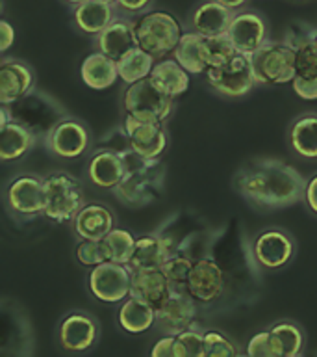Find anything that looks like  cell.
<instances>
[{
  "mask_svg": "<svg viewBox=\"0 0 317 357\" xmlns=\"http://www.w3.org/2000/svg\"><path fill=\"white\" fill-rule=\"evenodd\" d=\"M306 183L295 167L275 158L247 162L234 177L238 194L258 208H284L304 199Z\"/></svg>",
  "mask_w": 317,
  "mask_h": 357,
  "instance_id": "obj_1",
  "label": "cell"
},
{
  "mask_svg": "<svg viewBox=\"0 0 317 357\" xmlns=\"http://www.w3.org/2000/svg\"><path fill=\"white\" fill-rule=\"evenodd\" d=\"M124 160V175L111 190L122 205L141 208L154 203L165 186V166L160 158H149L127 147L121 151Z\"/></svg>",
  "mask_w": 317,
  "mask_h": 357,
  "instance_id": "obj_2",
  "label": "cell"
},
{
  "mask_svg": "<svg viewBox=\"0 0 317 357\" xmlns=\"http://www.w3.org/2000/svg\"><path fill=\"white\" fill-rule=\"evenodd\" d=\"M138 47L147 50L156 60L172 56L184 36L182 24L169 11L149 10L133 19Z\"/></svg>",
  "mask_w": 317,
  "mask_h": 357,
  "instance_id": "obj_3",
  "label": "cell"
},
{
  "mask_svg": "<svg viewBox=\"0 0 317 357\" xmlns=\"http://www.w3.org/2000/svg\"><path fill=\"white\" fill-rule=\"evenodd\" d=\"M86 205L82 184L67 172H52L44 177L43 216L54 223L72 222Z\"/></svg>",
  "mask_w": 317,
  "mask_h": 357,
  "instance_id": "obj_4",
  "label": "cell"
},
{
  "mask_svg": "<svg viewBox=\"0 0 317 357\" xmlns=\"http://www.w3.org/2000/svg\"><path fill=\"white\" fill-rule=\"evenodd\" d=\"M8 108H10L13 121L21 123L26 128H30L43 142L50 134V130L63 117H67L65 110L61 108L60 102L54 97L44 93V91H39V89H32L22 99L15 100L13 105H8Z\"/></svg>",
  "mask_w": 317,
  "mask_h": 357,
  "instance_id": "obj_5",
  "label": "cell"
},
{
  "mask_svg": "<svg viewBox=\"0 0 317 357\" xmlns=\"http://www.w3.org/2000/svg\"><path fill=\"white\" fill-rule=\"evenodd\" d=\"M122 108L124 114L136 119L165 125L174 112V99L163 93L149 77L139 82L128 84L122 93Z\"/></svg>",
  "mask_w": 317,
  "mask_h": 357,
  "instance_id": "obj_6",
  "label": "cell"
},
{
  "mask_svg": "<svg viewBox=\"0 0 317 357\" xmlns=\"http://www.w3.org/2000/svg\"><path fill=\"white\" fill-rule=\"evenodd\" d=\"M258 86H282L295 78L297 50L284 41H269L249 56Z\"/></svg>",
  "mask_w": 317,
  "mask_h": 357,
  "instance_id": "obj_7",
  "label": "cell"
},
{
  "mask_svg": "<svg viewBox=\"0 0 317 357\" xmlns=\"http://www.w3.org/2000/svg\"><path fill=\"white\" fill-rule=\"evenodd\" d=\"M206 78H208L210 88L227 99L245 97L258 86L250 58L239 54V52L230 56L228 60L217 63V66L208 67Z\"/></svg>",
  "mask_w": 317,
  "mask_h": 357,
  "instance_id": "obj_8",
  "label": "cell"
},
{
  "mask_svg": "<svg viewBox=\"0 0 317 357\" xmlns=\"http://www.w3.org/2000/svg\"><path fill=\"white\" fill-rule=\"evenodd\" d=\"M6 208L19 220H32L44 212V177L21 173L4 190Z\"/></svg>",
  "mask_w": 317,
  "mask_h": 357,
  "instance_id": "obj_9",
  "label": "cell"
},
{
  "mask_svg": "<svg viewBox=\"0 0 317 357\" xmlns=\"http://www.w3.org/2000/svg\"><path fill=\"white\" fill-rule=\"evenodd\" d=\"M89 292L102 303H122L130 296L132 272L127 264L104 261L91 268Z\"/></svg>",
  "mask_w": 317,
  "mask_h": 357,
  "instance_id": "obj_10",
  "label": "cell"
},
{
  "mask_svg": "<svg viewBox=\"0 0 317 357\" xmlns=\"http://www.w3.org/2000/svg\"><path fill=\"white\" fill-rule=\"evenodd\" d=\"M49 153L61 160H74L91 149V134L82 121L74 117H63L44 138Z\"/></svg>",
  "mask_w": 317,
  "mask_h": 357,
  "instance_id": "obj_11",
  "label": "cell"
},
{
  "mask_svg": "<svg viewBox=\"0 0 317 357\" xmlns=\"http://www.w3.org/2000/svg\"><path fill=\"white\" fill-rule=\"evenodd\" d=\"M295 251H297V244H295L293 236L288 231L278 227L261 231L256 234L254 242H252L254 259L263 270L286 268L293 261Z\"/></svg>",
  "mask_w": 317,
  "mask_h": 357,
  "instance_id": "obj_12",
  "label": "cell"
},
{
  "mask_svg": "<svg viewBox=\"0 0 317 357\" xmlns=\"http://www.w3.org/2000/svg\"><path fill=\"white\" fill-rule=\"evenodd\" d=\"M197 303L188 289H172L163 303L156 307V328L163 335H178L191 328L197 318Z\"/></svg>",
  "mask_w": 317,
  "mask_h": 357,
  "instance_id": "obj_13",
  "label": "cell"
},
{
  "mask_svg": "<svg viewBox=\"0 0 317 357\" xmlns=\"http://www.w3.org/2000/svg\"><path fill=\"white\" fill-rule=\"evenodd\" d=\"M100 337V326L97 318L86 311H72L63 317L58 328L60 346L65 351L82 354L91 350Z\"/></svg>",
  "mask_w": 317,
  "mask_h": 357,
  "instance_id": "obj_14",
  "label": "cell"
},
{
  "mask_svg": "<svg viewBox=\"0 0 317 357\" xmlns=\"http://www.w3.org/2000/svg\"><path fill=\"white\" fill-rule=\"evenodd\" d=\"M122 128L128 138L130 149L149 158H161L169 145V136L163 123L141 121L132 116H124Z\"/></svg>",
  "mask_w": 317,
  "mask_h": 357,
  "instance_id": "obj_15",
  "label": "cell"
},
{
  "mask_svg": "<svg viewBox=\"0 0 317 357\" xmlns=\"http://www.w3.org/2000/svg\"><path fill=\"white\" fill-rule=\"evenodd\" d=\"M267 22L258 11L239 10L228 26L227 36L239 54L252 56L267 41Z\"/></svg>",
  "mask_w": 317,
  "mask_h": 357,
  "instance_id": "obj_16",
  "label": "cell"
},
{
  "mask_svg": "<svg viewBox=\"0 0 317 357\" xmlns=\"http://www.w3.org/2000/svg\"><path fill=\"white\" fill-rule=\"evenodd\" d=\"M186 289L199 303H213L225 292V275L213 259L204 257L193 262Z\"/></svg>",
  "mask_w": 317,
  "mask_h": 357,
  "instance_id": "obj_17",
  "label": "cell"
},
{
  "mask_svg": "<svg viewBox=\"0 0 317 357\" xmlns=\"http://www.w3.org/2000/svg\"><path fill=\"white\" fill-rule=\"evenodd\" d=\"M35 86V75L28 63L8 58L0 63V105H13Z\"/></svg>",
  "mask_w": 317,
  "mask_h": 357,
  "instance_id": "obj_18",
  "label": "cell"
},
{
  "mask_svg": "<svg viewBox=\"0 0 317 357\" xmlns=\"http://www.w3.org/2000/svg\"><path fill=\"white\" fill-rule=\"evenodd\" d=\"M86 173L97 188L113 190L124 175V160H122L121 151L111 149V147L95 149L89 156Z\"/></svg>",
  "mask_w": 317,
  "mask_h": 357,
  "instance_id": "obj_19",
  "label": "cell"
},
{
  "mask_svg": "<svg viewBox=\"0 0 317 357\" xmlns=\"http://www.w3.org/2000/svg\"><path fill=\"white\" fill-rule=\"evenodd\" d=\"M172 242L163 234L150 233L141 234L136 238L132 259L127 266L130 272L133 270H150V268H161L163 262L172 255Z\"/></svg>",
  "mask_w": 317,
  "mask_h": 357,
  "instance_id": "obj_20",
  "label": "cell"
},
{
  "mask_svg": "<svg viewBox=\"0 0 317 357\" xmlns=\"http://www.w3.org/2000/svg\"><path fill=\"white\" fill-rule=\"evenodd\" d=\"M97 49L102 54L110 56L111 60L119 61L128 50L138 47L136 41V32H133V19L124 15H119L110 26L104 28L95 39Z\"/></svg>",
  "mask_w": 317,
  "mask_h": 357,
  "instance_id": "obj_21",
  "label": "cell"
},
{
  "mask_svg": "<svg viewBox=\"0 0 317 357\" xmlns=\"http://www.w3.org/2000/svg\"><path fill=\"white\" fill-rule=\"evenodd\" d=\"M121 15L113 2L104 0H86L72 8V21L80 32L88 36H99L117 17Z\"/></svg>",
  "mask_w": 317,
  "mask_h": 357,
  "instance_id": "obj_22",
  "label": "cell"
},
{
  "mask_svg": "<svg viewBox=\"0 0 317 357\" xmlns=\"http://www.w3.org/2000/svg\"><path fill=\"white\" fill-rule=\"evenodd\" d=\"M172 292L171 281L167 279L165 272L161 268H150V270H133L130 296L138 300L147 301L149 305L160 307Z\"/></svg>",
  "mask_w": 317,
  "mask_h": 357,
  "instance_id": "obj_23",
  "label": "cell"
},
{
  "mask_svg": "<svg viewBox=\"0 0 317 357\" xmlns=\"http://www.w3.org/2000/svg\"><path fill=\"white\" fill-rule=\"evenodd\" d=\"M72 223H74V233L80 238L102 240L115 227V214L110 211V206L102 203H86Z\"/></svg>",
  "mask_w": 317,
  "mask_h": 357,
  "instance_id": "obj_24",
  "label": "cell"
},
{
  "mask_svg": "<svg viewBox=\"0 0 317 357\" xmlns=\"http://www.w3.org/2000/svg\"><path fill=\"white\" fill-rule=\"evenodd\" d=\"M172 58L189 75H195V77L206 75L208 67H210V52H208V45H206V36L195 32V30L184 32L180 43L172 52Z\"/></svg>",
  "mask_w": 317,
  "mask_h": 357,
  "instance_id": "obj_25",
  "label": "cell"
},
{
  "mask_svg": "<svg viewBox=\"0 0 317 357\" xmlns=\"http://www.w3.org/2000/svg\"><path fill=\"white\" fill-rule=\"evenodd\" d=\"M234 13L236 11L222 6L217 0H204L193 10L191 30L202 33L206 38L227 33L228 26H230V22L234 19Z\"/></svg>",
  "mask_w": 317,
  "mask_h": 357,
  "instance_id": "obj_26",
  "label": "cell"
},
{
  "mask_svg": "<svg viewBox=\"0 0 317 357\" xmlns=\"http://www.w3.org/2000/svg\"><path fill=\"white\" fill-rule=\"evenodd\" d=\"M288 145L300 158L317 160V112L295 117L288 128Z\"/></svg>",
  "mask_w": 317,
  "mask_h": 357,
  "instance_id": "obj_27",
  "label": "cell"
},
{
  "mask_svg": "<svg viewBox=\"0 0 317 357\" xmlns=\"http://www.w3.org/2000/svg\"><path fill=\"white\" fill-rule=\"evenodd\" d=\"M38 139V136L21 123H8L0 128V160L4 164L21 160L35 147Z\"/></svg>",
  "mask_w": 317,
  "mask_h": 357,
  "instance_id": "obj_28",
  "label": "cell"
},
{
  "mask_svg": "<svg viewBox=\"0 0 317 357\" xmlns=\"http://www.w3.org/2000/svg\"><path fill=\"white\" fill-rule=\"evenodd\" d=\"M80 75L86 86L97 91H104V89L111 88L119 78V67L117 61L111 60L110 56L102 54L100 50L89 54L86 60L82 61L80 67Z\"/></svg>",
  "mask_w": 317,
  "mask_h": 357,
  "instance_id": "obj_29",
  "label": "cell"
},
{
  "mask_svg": "<svg viewBox=\"0 0 317 357\" xmlns=\"http://www.w3.org/2000/svg\"><path fill=\"white\" fill-rule=\"evenodd\" d=\"M117 322L130 335H141L156 326V309L147 301L128 296L117 312Z\"/></svg>",
  "mask_w": 317,
  "mask_h": 357,
  "instance_id": "obj_30",
  "label": "cell"
},
{
  "mask_svg": "<svg viewBox=\"0 0 317 357\" xmlns=\"http://www.w3.org/2000/svg\"><path fill=\"white\" fill-rule=\"evenodd\" d=\"M189 75L174 58H163V60L156 61L154 69L150 73V80L158 86V88L167 93L172 99H177L184 95L189 88Z\"/></svg>",
  "mask_w": 317,
  "mask_h": 357,
  "instance_id": "obj_31",
  "label": "cell"
},
{
  "mask_svg": "<svg viewBox=\"0 0 317 357\" xmlns=\"http://www.w3.org/2000/svg\"><path fill=\"white\" fill-rule=\"evenodd\" d=\"M269 339L275 357H297L304 351V331L291 320L273 324L269 328Z\"/></svg>",
  "mask_w": 317,
  "mask_h": 357,
  "instance_id": "obj_32",
  "label": "cell"
},
{
  "mask_svg": "<svg viewBox=\"0 0 317 357\" xmlns=\"http://www.w3.org/2000/svg\"><path fill=\"white\" fill-rule=\"evenodd\" d=\"M156 61L158 60L152 54H149L147 50H143L141 47H133L132 50H128L127 54L117 61L119 78L127 86L128 84L139 82L143 78H149L152 69H154Z\"/></svg>",
  "mask_w": 317,
  "mask_h": 357,
  "instance_id": "obj_33",
  "label": "cell"
},
{
  "mask_svg": "<svg viewBox=\"0 0 317 357\" xmlns=\"http://www.w3.org/2000/svg\"><path fill=\"white\" fill-rule=\"evenodd\" d=\"M100 244H102V250H104L106 261L128 264L130 259H132L136 238L127 229L113 227L104 238L100 240Z\"/></svg>",
  "mask_w": 317,
  "mask_h": 357,
  "instance_id": "obj_34",
  "label": "cell"
},
{
  "mask_svg": "<svg viewBox=\"0 0 317 357\" xmlns=\"http://www.w3.org/2000/svg\"><path fill=\"white\" fill-rule=\"evenodd\" d=\"M191 268H193V261H191L188 255L172 253V255L163 262L161 270L165 272L167 279L171 281L172 289H186Z\"/></svg>",
  "mask_w": 317,
  "mask_h": 357,
  "instance_id": "obj_35",
  "label": "cell"
},
{
  "mask_svg": "<svg viewBox=\"0 0 317 357\" xmlns=\"http://www.w3.org/2000/svg\"><path fill=\"white\" fill-rule=\"evenodd\" d=\"M177 357H206L204 331L191 326L182 333H178Z\"/></svg>",
  "mask_w": 317,
  "mask_h": 357,
  "instance_id": "obj_36",
  "label": "cell"
},
{
  "mask_svg": "<svg viewBox=\"0 0 317 357\" xmlns=\"http://www.w3.org/2000/svg\"><path fill=\"white\" fill-rule=\"evenodd\" d=\"M295 78H300V80H317V47L314 41L297 49Z\"/></svg>",
  "mask_w": 317,
  "mask_h": 357,
  "instance_id": "obj_37",
  "label": "cell"
},
{
  "mask_svg": "<svg viewBox=\"0 0 317 357\" xmlns=\"http://www.w3.org/2000/svg\"><path fill=\"white\" fill-rule=\"evenodd\" d=\"M204 351L206 357H232L238 354V348L227 335L213 329L204 331Z\"/></svg>",
  "mask_w": 317,
  "mask_h": 357,
  "instance_id": "obj_38",
  "label": "cell"
},
{
  "mask_svg": "<svg viewBox=\"0 0 317 357\" xmlns=\"http://www.w3.org/2000/svg\"><path fill=\"white\" fill-rule=\"evenodd\" d=\"M206 45H208V52H210V67L228 60L230 56L238 52V50L234 49L232 41H230L227 33L206 38Z\"/></svg>",
  "mask_w": 317,
  "mask_h": 357,
  "instance_id": "obj_39",
  "label": "cell"
},
{
  "mask_svg": "<svg viewBox=\"0 0 317 357\" xmlns=\"http://www.w3.org/2000/svg\"><path fill=\"white\" fill-rule=\"evenodd\" d=\"M76 259L80 264L83 266L93 268L100 262L106 261L104 250H102V244L100 240H86L82 238V242L76 245Z\"/></svg>",
  "mask_w": 317,
  "mask_h": 357,
  "instance_id": "obj_40",
  "label": "cell"
},
{
  "mask_svg": "<svg viewBox=\"0 0 317 357\" xmlns=\"http://www.w3.org/2000/svg\"><path fill=\"white\" fill-rule=\"evenodd\" d=\"M316 30L317 28H310L304 22H293L291 26L288 28V32H286V38H284V43L289 45V47H293L295 50L302 47V45L310 43L316 39Z\"/></svg>",
  "mask_w": 317,
  "mask_h": 357,
  "instance_id": "obj_41",
  "label": "cell"
},
{
  "mask_svg": "<svg viewBox=\"0 0 317 357\" xmlns=\"http://www.w3.org/2000/svg\"><path fill=\"white\" fill-rule=\"evenodd\" d=\"M247 356L250 357H275L273 354L271 339H269V329L256 333L247 344Z\"/></svg>",
  "mask_w": 317,
  "mask_h": 357,
  "instance_id": "obj_42",
  "label": "cell"
},
{
  "mask_svg": "<svg viewBox=\"0 0 317 357\" xmlns=\"http://www.w3.org/2000/svg\"><path fill=\"white\" fill-rule=\"evenodd\" d=\"M113 4L117 6L119 13L124 17H138L145 11H149L154 4V0H115Z\"/></svg>",
  "mask_w": 317,
  "mask_h": 357,
  "instance_id": "obj_43",
  "label": "cell"
},
{
  "mask_svg": "<svg viewBox=\"0 0 317 357\" xmlns=\"http://www.w3.org/2000/svg\"><path fill=\"white\" fill-rule=\"evenodd\" d=\"M152 357H177V335H163L150 350Z\"/></svg>",
  "mask_w": 317,
  "mask_h": 357,
  "instance_id": "obj_44",
  "label": "cell"
},
{
  "mask_svg": "<svg viewBox=\"0 0 317 357\" xmlns=\"http://www.w3.org/2000/svg\"><path fill=\"white\" fill-rule=\"evenodd\" d=\"M291 88L295 95L304 100H317V80H300L293 78L291 80Z\"/></svg>",
  "mask_w": 317,
  "mask_h": 357,
  "instance_id": "obj_45",
  "label": "cell"
},
{
  "mask_svg": "<svg viewBox=\"0 0 317 357\" xmlns=\"http://www.w3.org/2000/svg\"><path fill=\"white\" fill-rule=\"evenodd\" d=\"M15 43V28L8 21H0V52H6Z\"/></svg>",
  "mask_w": 317,
  "mask_h": 357,
  "instance_id": "obj_46",
  "label": "cell"
},
{
  "mask_svg": "<svg viewBox=\"0 0 317 357\" xmlns=\"http://www.w3.org/2000/svg\"><path fill=\"white\" fill-rule=\"evenodd\" d=\"M304 201L306 205H308V208L317 216V175H314V177L306 183Z\"/></svg>",
  "mask_w": 317,
  "mask_h": 357,
  "instance_id": "obj_47",
  "label": "cell"
},
{
  "mask_svg": "<svg viewBox=\"0 0 317 357\" xmlns=\"http://www.w3.org/2000/svg\"><path fill=\"white\" fill-rule=\"evenodd\" d=\"M217 2H221L222 6H227V8H230L232 11H239L243 10L249 0H217Z\"/></svg>",
  "mask_w": 317,
  "mask_h": 357,
  "instance_id": "obj_48",
  "label": "cell"
},
{
  "mask_svg": "<svg viewBox=\"0 0 317 357\" xmlns=\"http://www.w3.org/2000/svg\"><path fill=\"white\" fill-rule=\"evenodd\" d=\"M63 2H67V4L72 6V8H74V6L82 4V2H86V0H63Z\"/></svg>",
  "mask_w": 317,
  "mask_h": 357,
  "instance_id": "obj_49",
  "label": "cell"
},
{
  "mask_svg": "<svg viewBox=\"0 0 317 357\" xmlns=\"http://www.w3.org/2000/svg\"><path fill=\"white\" fill-rule=\"evenodd\" d=\"M314 43H316V47H317V30H316V39H314Z\"/></svg>",
  "mask_w": 317,
  "mask_h": 357,
  "instance_id": "obj_50",
  "label": "cell"
},
{
  "mask_svg": "<svg viewBox=\"0 0 317 357\" xmlns=\"http://www.w3.org/2000/svg\"><path fill=\"white\" fill-rule=\"evenodd\" d=\"M104 2H115V0H104Z\"/></svg>",
  "mask_w": 317,
  "mask_h": 357,
  "instance_id": "obj_51",
  "label": "cell"
},
{
  "mask_svg": "<svg viewBox=\"0 0 317 357\" xmlns=\"http://www.w3.org/2000/svg\"><path fill=\"white\" fill-rule=\"evenodd\" d=\"M295 2H306V0H295Z\"/></svg>",
  "mask_w": 317,
  "mask_h": 357,
  "instance_id": "obj_52",
  "label": "cell"
}]
</instances>
